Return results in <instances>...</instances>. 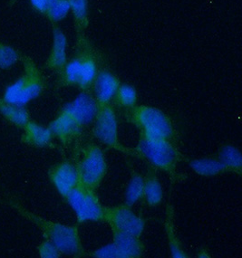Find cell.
<instances>
[{
  "mask_svg": "<svg viewBox=\"0 0 242 258\" xmlns=\"http://www.w3.org/2000/svg\"><path fill=\"white\" fill-rule=\"evenodd\" d=\"M104 219V208L101 205L94 189L86 188L85 203L80 214L77 216L78 222L101 221Z\"/></svg>",
  "mask_w": 242,
  "mask_h": 258,
  "instance_id": "cell-15",
  "label": "cell"
},
{
  "mask_svg": "<svg viewBox=\"0 0 242 258\" xmlns=\"http://www.w3.org/2000/svg\"><path fill=\"white\" fill-rule=\"evenodd\" d=\"M23 130L21 142L33 147H46L54 138L49 127H45L33 120H29Z\"/></svg>",
  "mask_w": 242,
  "mask_h": 258,
  "instance_id": "cell-12",
  "label": "cell"
},
{
  "mask_svg": "<svg viewBox=\"0 0 242 258\" xmlns=\"http://www.w3.org/2000/svg\"><path fill=\"white\" fill-rule=\"evenodd\" d=\"M70 11L69 0H49L45 10L46 17L52 22H59L68 16Z\"/></svg>",
  "mask_w": 242,
  "mask_h": 258,
  "instance_id": "cell-22",
  "label": "cell"
},
{
  "mask_svg": "<svg viewBox=\"0 0 242 258\" xmlns=\"http://www.w3.org/2000/svg\"><path fill=\"white\" fill-rule=\"evenodd\" d=\"M77 171L82 186L91 189L97 188L107 171V164L103 151L95 145L87 147L83 160L77 167Z\"/></svg>",
  "mask_w": 242,
  "mask_h": 258,
  "instance_id": "cell-5",
  "label": "cell"
},
{
  "mask_svg": "<svg viewBox=\"0 0 242 258\" xmlns=\"http://www.w3.org/2000/svg\"><path fill=\"white\" fill-rule=\"evenodd\" d=\"M37 250L42 258H58L62 254L60 250L49 240H45L41 243Z\"/></svg>",
  "mask_w": 242,
  "mask_h": 258,
  "instance_id": "cell-28",
  "label": "cell"
},
{
  "mask_svg": "<svg viewBox=\"0 0 242 258\" xmlns=\"http://www.w3.org/2000/svg\"><path fill=\"white\" fill-rule=\"evenodd\" d=\"M144 197L149 206L160 205L163 199V192L161 183L153 171H149L144 179Z\"/></svg>",
  "mask_w": 242,
  "mask_h": 258,
  "instance_id": "cell-17",
  "label": "cell"
},
{
  "mask_svg": "<svg viewBox=\"0 0 242 258\" xmlns=\"http://www.w3.org/2000/svg\"><path fill=\"white\" fill-rule=\"evenodd\" d=\"M144 178L140 174L132 176L126 193V205L132 207L144 197Z\"/></svg>",
  "mask_w": 242,
  "mask_h": 258,
  "instance_id": "cell-21",
  "label": "cell"
},
{
  "mask_svg": "<svg viewBox=\"0 0 242 258\" xmlns=\"http://www.w3.org/2000/svg\"><path fill=\"white\" fill-rule=\"evenodd\" d=\"M99 104L89 94L82 93L73 101L64 107L63 111L72 116L81 126L88 124L95 119Z\"/></svg>",
  "mask_w": 242,
  "mask_h": 258,
  "instance_id": "cell-9",
  "label": "cell"
},
{
  "mask_svg": "<svg viewBox=\"0 0 242 258\" xmlns=\"http://www.w3.org/2000/svg\"><path fill=\"white\" fill-rule=\"evenodd\" d=\"M138 152L157 169L174 174L179 161V152L168 140L147 141L141 138Z\"/></svg>",
  "mask_w": 242,
  "mask_h": 258,
  "instance_id": "cell-4",
  "label": "cell"
},
{
  "mask_svg": "<svg viewBox=\"0 0 242 258\" xmlns=\"http://www.w3.org/2000/svg\"><path fill=\"white\" fill-rule=\"evenodd\" d=\"M198 257L209 258L210 257V255L207 253L206 250H202V251H201V252L198 254Z\"/></svg>",
  "mask_w": 242,
  "mask_h": 258,
  "instance_id": "cell-31",
  "label": "cell"
},
{
  "mask_svg": "<svg viewBox=\"0 0 242 258\" xmlns=\"http://www.w3.org/2000/svg\"><path fill=\"white\" fill-rule=\"evenodd\" d=\"M20 58L21 54L18 50L0 41V69L9 70Z\"/></svg>",
  "mask_w": 242,
  "mask_h": 258,
  "instance_id": "cell-24",
  "label": "cell"
},
{
  "mask_svg": "<svg viewBox=\"0 0 242 258\" xmlns=\"http://www.w3.org/2000/svg\"><path fill=\"white\" fill-rule=\"evenodd\" d=\"M81 63L82 59L75 58L70 62H67V64L64 67L63 81L65 85H77L79 76H80Z\"/></svg>",
  "mask_w": 242,
  "mask_h": 258,
  "instance_id": "cell-25",
  "label": "cell"
},
{
  "mask_svg": "<svg viewBox=\"0 0 242 258\" xmlns=\"http://www.w3.org/2000/svg\"><path fill=\"white\" fill-rule=\"evenodd\" d=\"M67 46L68 40L63 32L58 27H54L53 30V45L50 52L49 57L46 61V67L62 72L67 64Z\"/></svg>",
  "mask_w": 242,
  "mask_h": 258,
  "instance_id": "cell-11",
  "label": "cell"
},
{
  "mask_svg": "<svg viewBox=\"0 0 242 258\" xmlns=\"http://www.w3.org/2000/svg\"><path fill=\"white\" fill-rule=\"evenodd\" d=\"M191 167L196 173L207 177L215 176L227 170L224 165L222 164L220 160L211 159L193 160L191 162Z\"/></svg>",
  "mask_w": 242,
  "mask_h": 258,
  "instance_id": "cell-18",
  "label": "cell"
},
{
  "mask_svg": "<svg viewBox=\"0 0 242 258\" xmlns=\"http://www.w3.org/2000/svg\"><path fill=\"white\" fill-rule=\"evenodd\" d=\"M48 127L54 137H57L62 142H67L68 139L73 138L78 134L82 126L78 124L72 116L62 110Z\"/></svg>",
  "mask_w": 242,
  "mask_h": 258,
  "instance_id": "cell-13",
  "label": "cell"
},
{
  "mask_svg": "<svg viewBox=\"0 0 242 258\" xmlns=\"http://www.w3.org/2000/svg\"><path fill=\"white\" fill-rule=\"evenodd\" d=\"M170 209H168L167 218H166L165 228L167 232V236L169 239V245H170V253L171 256L174 258L187 257V255L184 253V250L180 247L179 241L175 236L174 227L172 225V219L170 215Z\"/></svg>",
  "mask_w": 242,
  "mask_h": 258,
  "instance_id": "cell-23",
  "label": "cell"
},
{
  "mask_svg": "<svg viewBox=\"0 0 242 258\" xmlns=\"http://www.w3.org/2000/svg\"><path fill=\"white\" fill-rule=\"evenodd\" d=\"M48 174L51 182L64 198H67L68 194L80 183L77 167L68 161L55 165L50 169Z\"/></svg>",
  "mask_w": 242,
  "mask_h": 258,
  "instance_id": "cell-8",
  "label": "cell"
},
{
  "mask_svg": "<svg viewBox=\"0 0 242 258\" xmlns=\"http://www.w3.org/2000/svg\"><path fill=\"white\" fill-rule=\"evenodd\" d=\"M132 117L135 124L142 130L141 138L144 140L170 141L174 135L170 118L157 108L144 105L136 107Z\"/></svg>",
  "mask_w": 242,
  "mask_h": 258,
  "instance_id": "cell-3",
  "label": "cell"
},
{
  "mask_svg": "<svg viewBox=\"0 0 242 258\" xmlns=\"http://www.w3.org/2000/svg\"><path fill=\"white\" fill-rule=\"evenodd\" d=\"M116 94L119 103L124 106H135V103L137 102L136 91L131 85H123L119 86Z\"/></svg>",
  "mask_w": 242,
  "mask_h": 258,
  "instance_id": "cell-27",
  "label": "cell"
},
{
  "mask_svg": "<svg viewBox=\"0 0 242 258\" xmlns=\"http://www.w3.org/2000/svg\"><path fill=\"white\" fill-rule=\"evenodd\" d=\"M220 161L227 169L238 171V173L241 170V154L234 146L226 145L222 147L220 152Z\"/></svg>",
  "mask_w": 242,
  "mask_h": 258,
  "instance_id": "cell-19",
  "label": "cell"
},
{
  "mask_svg": "<svg viewBox=\"0 0 242 258\" xmlns=\"http://www.w3.org/2000/svg\"><path fill=\"white\" fill-rule=\"evenodd\" d=\"M49 0H30L33 9L39 13L45 14Z\"/></svg>",
  "mask_w": 242,
  "mask_h": 258,
  "instance_id": "cell-30",
  "label": "cell"
},
{
  "mask_svg": "<svg viewBox=\"0 0 242 258\" xmlns=\"http://www.w3.org/2000/svg\"><path fill=\"white\" fill-rule=\"evenodd\" d=\"M112 229L140 237L144 232L145 221L136 216L127 205L104 208V219Z\"/></svg>",
  "mask_w": 242,
  "mask_h": 258,
  "instance_id": "cell-6",
  "label": "cell"
},
{
  "mask_svg": "<svg viewBox=\"0 0 242 258\" xmlns=\"http://www.w3.org/2000/svg\"><path fill=\"white\" fill-rule=\"evenodd\" d=\"M0 114L10 123L20 129H23L30 120L29 112L26 107L7 103L2 98L0 99Z\"/></svg>",
  "mask_w": 242,
  "mask_h": 258,
  "instance_id": "cell-16",
  "label": "cell"
},
{
  "mask_svg": "<svg viewBox=\"0 0 242 258\" xmlns=\"http://www.w3.org/2000/svg\"><path fill=\"white\" fill-rule=\"evenodd\" d=\"M70 11H72L77 26L85 27L87 24L88 2L87 0H69Z\"/></svg>",
  "mask_w": 242,
  "mask_h": 258,
  "instance_id": "cell-26",
  "label": "cell"
},
{
  "mask_svg": "<svg viewBox=\"0 0 242 258\" xmlns=\"http://www.w3.org/2000/svg\"><path fill=\"white\" fill-rule=\"evenodd\" d=\"M112 230L113 244L120 250L123 258H137L143 254L144 245L139 237L114 229Z\"/></svg>",
  "mask_w": 242,
  "mask_h": 258,
  "instance_id": "cell-14",
  "label": "cell"
},
{
  "mask_svg": "<svg viewBox=\"0 0 242 258\" xmlns=\"http://www.w3.org/2000/svg\"><path fill=\"white\" fill-rule=\"evenodd\" d=\"M119 86V81L111 73L103 71L98 74L94 80V92L99 106L109 104Z\"/></svg>",
  "mask_w": 242,
  "mask_h": 258,
  "instance_id": "cell-10",
  "label": "cell"
},
{
  "mask_svg": "<svg viewBox=\"0 0 242 258\" xmlns=\"http://www.w3.org/2000/svg\"><path fill=\"white\" fill-rule=\"evenodd\" d=\"M94 134L99 141L109 147L120 149L116 115L109 104L99 106L95 116Z\"/></svg>",
  "mask_w": 242,
  "mask_h": 258,
  "instance_id": "cell-7",
  "label": "cell"
},
{
  "mask_svg": "<svg viewBox=\"0 0 242 258\" xmlns=\"http://www.w3.org/2000/svg\"><path fill=\"white\" fill-rule=\"evenodd\" d=\"M97 76V67L95 61L92 57L82 59L81 63L80 76L77 85L82 89H87L93 85Z\"/></svg>",
  "mask_w": 242,
  "mask_h": 258,
  "instance_id": "cell-20",
  "label": "cell"
},
{
  "mask_svg": "<svg viewBox=\"0 0 242 258\" xmlns=\"http://www.w3.org/2000/svg\"><path fill=\"white\" fill-rule=\"evenodd\" d=\"M24 75L5 89L2 99L7 103L26 107L33 100L39 97L45 89V80L35 62L28 56L21 55Z\"/></svg>",
  "mask_w": 242,
  "mask_h": 258,
  "instance_id": "cell-2",
  "label": "cell"
},
{
  "mask_svg": "<svg viewBox=\"0 0 242 258\" xmlns=\"http://www.w3.org/2000/svg\"><path fill=\"white\" fill-rule=\"evenodd\" d=\"M92 255L99 258H123L120 250L118 249V247L113 243L95 250Z\"/></svg>",
  "mask_w": 242,
  "mask_h": 258,
  "instance_id": "cell-29",
  "label": "cell"
},
{
  "mask_svg": "<svg viewBox=\"0 0 242 258\" xmlns=\"http://www.w3.org/2000/svg\"><path fill=\"white\" fill-rule=\"evenodd\" d=\"M2 202L9 204L24 218H27L29 221L34 223L36 227H39L45 238L51 241L62 254L77 256L84 254L78 233V227L45 220L36 214L31 213L14 200Z\"/></svg>",
  "mask_w": 242,
  "mask_h": 258,
  "instance_id": "cell-1",
  "label": "cell"
}]
</instances>
